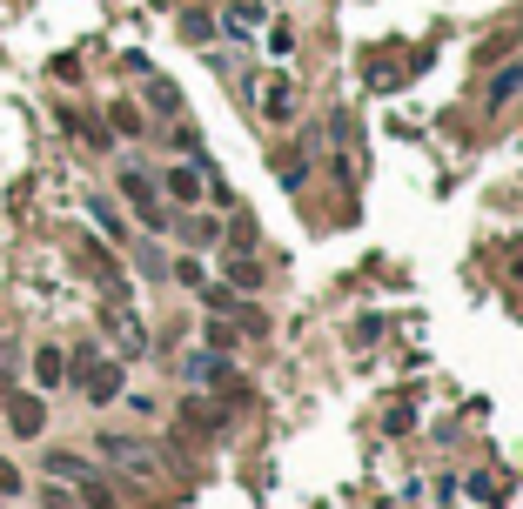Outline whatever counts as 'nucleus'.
Instances as JSON below:
<instances>
[{"label":"nucleus","mask_w":523,"mask_h":509,"mask_svg":"<svg viewBox=\"0 0 523 509\" xmlns=\"http://www.w3.org/2000/svg\"><path fill=\"white\" fill-rule=\"evenodd\" d=\"M68 376H74V389L88 402H114L121 396V362H101V349H74V362H68Z\"/></svg>","instance_id":"obj_1"},{"label":"nucleus","mask_w":523,"mask_h":509,"mask_svg":"<svg viewBox=\"0 0 523 509\" xmlns=\"http://www.w3.org/2000/svg\"><path fill=\"white\" fill-rule=\"evenodd\" d=\"M101 456H108L114 469H128V476H141V483H148V476H155V456H148V443H135V436H101Z\"/></svg>","instance_id":"obj_2"},{"label":"nucleus","mask_w":523,"mask_h":509,"mask_svg":"<svg viewBox=\"0 0 523 509\" xmlns=\"http://www.w3.org/2000/svg\"><path fill=\"white\" fill-rule=\"evenodd\" d=\"M108 335L121 355H148V329H141V315H128V302H108Z\"/></svg>","instance_id":"obj_3"},{"label":"nucleus","mask_w":523,"mask_h":509,"mask_svg":"<svg viewBox=\"0 0 523 509\" xmlns=\"http://www.w3.org/2000/svg\"><path fill=\"white\" fill-rule=\"evenodd\" d=\"M121 195L135 201V215H141L148 228H161V222H168V215H161V201H155V175H141V168H128V175H121Z\"/></svg>","instance_id":"obj_4"},{"label":"nucleus","mask_w":523,"mask_h":509,"mask_svg":"<svg viewBox=\"0 0 523 509\" xmlns=\"http://www.w3.org/2000/svg\"><path fill=\"white\" fill-rule=\"evenodd\" d=\"M7 422H14V436H41L47 429V402L41 396H7Z\"/></svg>","instance_id":"obj_5"},{"label":"nucleus","mask_w":523,"mask_h":509,"mask_svg":"<svg viewBox=\"0 0 523 509\" xmlns=\"http://www.w3.org/2000/svg\"><path fill=\"white\" fill-rule=\"evenodd\" d=\"M94 476V463L88 456H68V449H47V483H68V489H81Z\"/></svg>","instance_id":"obj_6"},{"label":"nucleus","mask_w":523,"mask_h":509,"mask_svg":"<svg viewBox=\"0 0 523 509\" xmlns=\"http://www.w3.org/2000/svg\"><path fill=\"white\" fill-rule=\"evenodd\" d=\"M161 181H168V195L182 201V208H195V201L208 195V175H202V168H168Z\"/></svg>","instance_id":"obj_7"},{"label":"nucleus","mask_w":523,"mask_h":509,"mask_svg":"<svg viewBox=\"0 0 523 509\" xmlns=\"http://www.w3.org/2000/svg\"><path fill=\"white\" fill-rule=\"evenodd\" d=\"M182 369H188V382H235V376H228V355H222V349H208V355H188Z\"/></svg>","instance_id":"obj_8"},{"label":"nucleus","mask_w":523,"mask_h":509,"mask_svg":"<svg viewBox=\"0 0 523 509\" xmlns=\"http://www.w3.org/2000/svg\"><path fill=\"white\" fill-rule=\"evenodd\" d=\"M34 382H41V389H61V382H68V355L41 349V355H34Z\"/></svg>","instance_id":"obj_9"},{"label":"nucleus","mask_w":523,"mask_h":509,"mask_svg":"<svg viewBox=\"0 0 523 509\" xmlns=\"http://www.w3.org/2000/svg\"><path fill=\"white\" fill-rule=\"evenodd\" d=\"M517 94H523V61H517V67H503L497 81H490V108H510Z\"/></svg>","instance_id":"obj_10"},{"label":"nucleus","mask_w":523,"mask_h":509,"mask_svg":"<svg viewBox=\"0 0 523 509\" xmlns=\"http://www.w3.org/2000/svg\"><path fill=\"white\" fill-rule=\"evenodd\" d=\"M249 27H262V0H235L228 7V34H249Z\"/></svg>","instance_id":"obj_11"},{"label":"nucleus","mask_w":523,"mask_h":509,"mask_svg":"<svg viewBox=\"0 0 523 509\" xmlns=\"http://www.w3.org/2000/svg\"><path fill=\"white\" fill-rule=\"evenodd\" d=\"M81 503L88 509H114V489L101 483V476H88V483H81Z\"/></svg>","instance_id":"obj_12"},{"label":"nucleus","mask_w":523,"mask_h":509,"mask_svg":"<svg viewBox=\"0 0 523 509\" xmlns=\"http://www.w3.org/2000/svg\"><path fill=\"white\" fill-rule=\"evenodd\" d=\"M228 282H235V288H255V282H262V268H255L249 255H235V262H228Z\"/></svg>","instance_id":"obj_13"},{"label":"nucleus","mask_w":523,"mask_h":509,"mask_svg":"<svg viewBox=\"0 0 523 509\" xmlns=\"http://www.w3.org/2000/svg\"><path fill=\"white\" fill-rule=\"evenodd\" d=\"M182 34H188V41H208V34H215V21H208L202 7H188V14H182Z\"/></svg>","instance_id":"obj_14"},{"label":"nucleus","mask_w":523,"mask_h":509,"mask_svg":"<svg viewBox=\"0 0 523 509\" xmlns=\"http://www.w3.org/2000/svg\"><path fill=\"white\" fill-rule=\"evenodd\" d=\"M182 422H195V429H222V416H215L208 402H188V409H182Z\"/></svg>","instance_id":"obj_15"},{"label":"nucleus","mask_w":523,"mask_h":509,"mask_svg":"<svg viewBox=\"0 0 523 509\" xmlns=\"http://www.w3.org/2000/svg\"><path fill=\"white\" fill-rule=\"evenodd\" d=\"M148 101H155V108H168V114H175V108H182V94H175V88H168V81H148Z\"/></svg>","instance_id":"obj_16"},{"label":"nucleus","mask_w":523,"mask_h":509,"mask_svg":"<svg viewBox=\"0 0 523 509\" xmlns=\"http://www.w3.org/2000/svg\"><path fill=\"white\" fill-rule=\"evenodd\" d=\"M88 215H94V222H101V228H108V235H114V242H121V215H114V208H108V201H88Z\"/></svg>","instance_id":"obj_17"},{"label":"nucleus","mask_w":523,"mask_h":509,"mask_svg":"<svg viewBox=\"0 0 523 509\" xmlns=\"http://www.w3.org/2000/svg\"><path fill=\"white\" fill-rule=\"evenodd\" d=\"M215 235H222V228H215V222H202V215L188 222V248H208V242H215Z\"/></svg>","instance_id":"obj_18"},{"label":"nucleus","mask_w":523,"mask_h":509,"mask_svg":"<svg viewBox=\"0 0 523 509\" xmlns=\"http://www.w3.org/2000/svg\"><path fill=\"white\" fill-rule=\"evenodd\" d=\"M202 302H208L215 315H228V309H235V295H228V288H215V282H202Z\"/></svg>","instance_id":"obj_19"},{"label":"nucleus","mask_w":523,"mask_h":509,"mask_svg":"<svg viewBox=\"0 0 523 509\" xmlns=\"http://www.w3.org/2000/svg\"><path fill=\"white\" fill-rule=\"evenodd\" d=\"M302 181H309V161H302V155L282 161V188H302Z\"/></svg>","instance_id":"obj_20"},{"label":"nucleus","mask_w":523,"mask_h":509,"mask_svg":"<svg viewBox=\"0 0 523 509\" xmlns=\"http://www.w3.org/2000/svg\"><path fill=\"white\" fill-rule=\"evenodd\" d=\"M235 322H242L249 335H269V315H262V309H235Z\"/></svg>","instance_id":"obj_21"},{"label":"nucleus","mask_w":523,"mask_h":509,"mask_svg":"<svg viewBox=\"0 0 523 509\" xmlns=\"http://www.w3.org/2000/svg\"><path fill=\"white\" fill-rule=\"evenodd\" d=\"M208 349H222V355L235 349V335H228V322H208Z\"/></svg>","instance_id":"obj_22"},{"label":"nucleus","mask_w":523,"mask_h":509,"mask_svg":"<svg viewBox=\"0 0 523 509\" xmlns=\"http://www.w3.org/2000/svg\"><path fill=\"white\" fill-rule=\"evenodd\" d=\"M0 496H21V469L14 463H0Z\"/></svg>","instance_id":"obj_23"},{"label":"nucleus","mask_w":523,"mask_h":509,"mask_svg":"<svg viewBox=\"0 0 523 509\" xmlns=\"http://www.w3.org/2000/svg\"><path fill=\"white\" fill-rule=\"evenodd\" d=\"M47 509H74V496H68V489H54V483H47Z\"/></svg>","instance_id":"obj_24"},{"label":"nucleus","mask_w":523,"mask_h":509,"mask_svg":"<svg viewBox=\"0 0 523 509\" xmlns=\"http://www.w3.org/2000/svg\"><path fill=\"white\" fill-rule=\"evenodd\" d=\"M510 275H523V248H517V255H510Z\"/></svg>","instance_id":"obj_25"}]
</instances>
